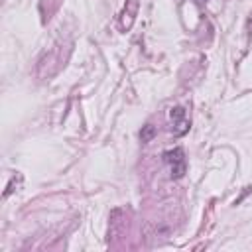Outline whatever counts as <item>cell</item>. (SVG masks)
<instances>
[{"label": "cell", "mask_w": 252, "mask_h": 252, "mask_svg": "<svg viewBox=\"0 0 252 252\" xmlns=\"http://www.w3.org/2000/svg\"><path fill=\"white\" fill-rule=\"evenodd\" d=\"M163 161L169 163L171 167V177L173 179H181L187 171V161H185V154L181 148H173V150H167L163 154Z\"/></svg>", "instance_id": "obj_1"}, {"label": "cell", "mask_w": 252, "mask_h": 252, "mask_svg": "<svg viewBox=\"0 0 252 252\" xmlns=\"http://www.w3.org/2000/svg\"><path fill=\"white\" fill-rule=\"evenodd\" d=\"M169 116H171V122H173V132L175 136H183L187 130H189V118L185 114V108L181 106H173L169 110Z\"/></svg>", "instance_id": "obj_2"}, {"label": "cell", "mask_w": 252, "mask_h": 252, "mask_svg": "<svg viewBox=\"0 0 252 252\" xmlns=\"http://www.w3.org/2000/svg\"><path fill=\"white\" fill-rule=\"evenodd\" d=\"M138 12V0H126V6H124V16L128 14V24H126V30H130L132 22H134V16Z\"/></svg>", "instance_id": "obj_3"}, {"label": "cell", "mask_w": 252, "mask_h": 252, "mask_svg": "<svg viewBox=\"0 0 252 252\" xmlns=\"http://www.w3.org/2000/svg\"><path fill=\"white\" fill-rule=\"evenodd\" d=\"M156 134H158L156 126H154V124H146V126H142V130H140V140H142L144 144H148V142H152V140L156 138Z\"/></svg>", "instance_id": "obj_4"}, {"label": "cell", "mask_w": 252, "mask_h": 252, "mask_svg": "<svg viewBox=\"0 0 252 252\" xmlns=\"http://www.w3.org/2000/svg\"><path fill=\"white\" fill-rule=\"evenodd\" d=\"M195 2H205V0H195Z\"/></svg>", "instance_id": "obj_5"}]
</instances>
